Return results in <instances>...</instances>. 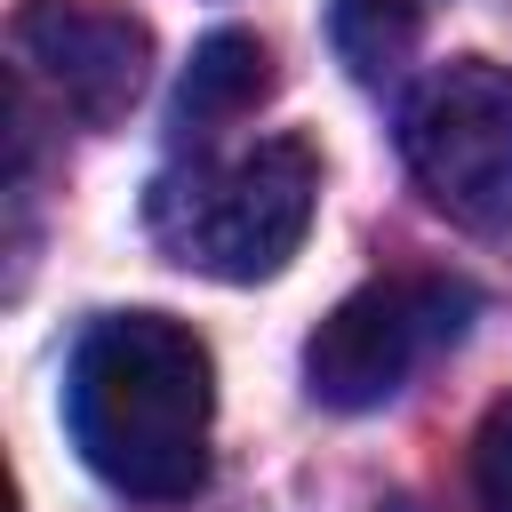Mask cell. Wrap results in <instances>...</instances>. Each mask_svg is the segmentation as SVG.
Here are the masks:
<instances>
[{
    "mask_svg": "<svg viewBox=\"0 0 512 512\" xmlns=\"http://www.w3.org/2000/svg\"><path fill=\"white\" fill-rule=\"evenodd\" d=\"M400 152L432 208H448L456 224H504L512 216V64H488V56L440 64L400 112Z\"/></svg>",
    "mask_w": 512,
    "mask_h": 512,
    "instance_id": "obj_4",
    "label": "cell"
},
{
    "mask_svg": "<svg viewBox=\"0 0 512 512\" xmlns=\"http://www.w3.org/2000/svg\"><path fill=\"white\" fill-rule=\"evenodd\" d=\"M64 416L96 480L144 504H184L208 480L216 360L168 312H104L72 352Z\"/></svg>",
    "mask_w": 512,
    "mask_h": 512,
    "instance_id": "obj_1",
    "label": "cell"
},
{
    "mask_svg": "<svg viewBox=\"0 0 512 512\" xmlns=\"http://www.w3.org/2000/svg\"><path fill=\"white\" fill-rule=\"evenodd\" d=\"M272 96V48L256 32H208L184 64V88H176V120L184 128H216V120H240Z\"/></svg>",
    "mask_w": 512,
    "mask_h": 512,
    "instance_id": "obj_6",
    "label": "cell"
},
{
    "mask_svg": "<svg viewBox=\"0 0 512 512\" xmlns=\"http://www.w3.org/2000/svg\"><path fill=\"white\" fill-rule=\"evenodd\" d=\"M320 208V152L304 136H264L216 168L168 176L152 192V232L176 264L208 280H272Z\"/></svg>",
    "mask_w": 512,
    "mask_h": 512,
    "instance_id": "obj_2",
    "label": "cell"
},
{
    "mask_svg": "<svg viewBox=\"0 0 512 512\" xmlns=\"http://www.w3.org/2000/svg\"><path fill=\"white\" fill-rule=\"evenodd\" d=\"M16 72L56 96L64 120L112 128L152 80V24L120 0H24L8 16Z\"/></svg>",
    "mask_w": 512,
    "mask_h": 512,
    "instance_id": "obj_5",
    "label": "cell"
},
{
    "mask_svg": "<svg viewBox=\"0 0 512 512\" xmlns=\"http://www.w3.org/2000/svg\"><path fill=\"white\" fill-rule=\"evenodd\" d=\"M416 32H424L416 0H336V8H328V40H336V56H344L360 80L400 72L408 48H416Z\"/></svg>",
    "mask_w": 512,
    "mask_h": 512,
    "instance_id": "obj_7",
    "label": "cell"
},
{
    "mask_svg": "<svg viewBox=\"0 0 512 512\" xmlns=\"http://www.w3.org/2000/svg\"><path fill=\"white\" fill-rule=\"evenodd\" d=\"M472 328V288L448 272H384L360 280L304 344V384L328 408H384L432 352Z\"/></svg>",
    "mask_w": 512,
    "mask_h": 512,
    "instance_id": "obj_3",
    "label": "cell"
},
{
    "mask_svg": "<svg viewBox=\"0 0 512 512\" xmlns=\"http://www.w3.org/2000/svg\"><path fill=\"white\" fill-rule=\"evenodd\" d=\"M472 496H480V512H512V392L472 432Z\"/></svg>",
    "mask_w": 512,
    "mask_h": 512,
    "instance_id": "obj_8",
    "label": "cell"
}]
</instances>
